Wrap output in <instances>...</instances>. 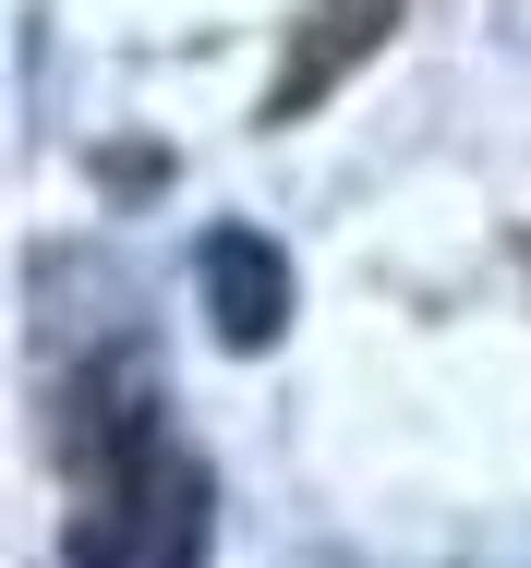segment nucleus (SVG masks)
<instances>
[{"label":"nucleus","instance_id":"1","mask_svg":"<svg viewBox=\"0 0 531 568\" xmlns=\"http://www.w3.org/2000/svg\"><path fill=\"white\" fill-rule=\"evenodd\" d=\"M206 557V471L157 424H121V459L85 520V568H194Z\"/></svg>","mask_w":531,"mask_h":568},{"label":"nucleus","instance_id":"2","mask_svg":"<svg viewBox=\"0 0 531 568\" xmlns=\"http://www.w3.org/2000/svg\"><path fill=\"white\" fill-rule=\"evenodd\" d=\"M206 315L229 351H266L278 327H290V254L266 242V230H206Z\"/></svg>","mask_w":531,"mask_h":568}]
</instances>
